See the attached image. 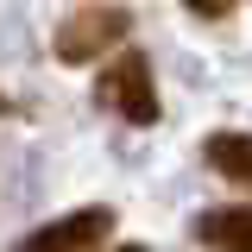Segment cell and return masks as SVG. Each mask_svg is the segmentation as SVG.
<instances>
[{"instance_id":"obj_1","label":"cell","mask_w":252,"mask_h":252,"mask_svg":"<svg viewBox=\"0 0 252 252\" xmlns=\"http://www.w3.org/2000/svg\"><path fill=\"white\" fill-rule=\"evenodd\" d=\"M94 101H101V107H114V114L132 120V126H152L164 107H158V82H152L145 51H114L107 69H101V82H94Z\"/></svg>"},{"instance_id":"obj_3","label":"cell","mask_w":252,"mask_h":252,"mask_svg":"<svg viewBox=\"0 0 252 252\" xmlns=\"http://www.w3.org/2000/svg\"><path fill=\"white\" fill-rule=\"evenodd\" d=\"M120 38H126L120 6H89V13H76V19L57 26V57L63 63H94V57H107Z\"/></svg>"},{"instance_id":"obj_8","label":"cell","mask_w":252,"mask_h":252,"mask_svg":"<svg viewBox=\"0 0 252 252\" xmlns=\"http://www.w3.org/2000/svg\"><path fill=\"white\" fill-rule=\"evenodd\" d=\"M0 107H6V101H0Z\"/></svg>"},{"instance_id":"obj_6","label":"cell","mask_w":252,"mask_h":252,"mask_svg":"<svg viewBox=\"0 0 252 252\" xmlns=\"http://www.w3.org/2000/svg\"><path fill=\"white\" fill-rule=\"evenodd\" d=\"M189 13H202V19H227L233 13V0H183Z\"/></svg>"},{"instance_id":"obj_7","label":"cell","mask_w":252,"mask_h":252,"mask_svg":"<svg viewBox=\"0 0 252 252\" xmlns=\"http://www.w3.org/2000/svg\"><path fill=\"white\" fill-rule=\"evenodd\" d=\"M114 252H145V246H114Z\"/></svg>"},{"instance_id":"obj_4","label":"cell","mask_w":252,"mask_h":252,"mask_svg":"<svg viewBox=\"0 0 252 252\" xmlns=\"http://www.w3.org/2000/svg\"><path fill=\"white\" fill-rule=\"evenodd\" d=\"M202 158L215 164L227 183H252V132H208Z\"/></svg>"},{"instance_id":"obj_2","label":"cell","mask_w":252,"mask_h":252,"mask_svg":"<svg viewBox=\"0 0 252 252\" xmlns=\"http://www.w3.org/2000/svg\"><path fill=\"white\" fill-rule=\"evenodd\" d=\"M114 240V208H69L63 220H44L19 240V252H101Z\"/></svg>"},{"instance_id":"obj_5","label":"cell","mask_w":252,"mask_h":252,"mask_svg":"<svg viewBox=\"0 0 252 252\" xmlns=\"http://www.w3.org/2000/svg\"><path fill=\"white\" fill-rule=\"evenodd\" d=\"M195 233L220 252H252V208H215L195 220Z\"/></svg>"}]
</instances>
